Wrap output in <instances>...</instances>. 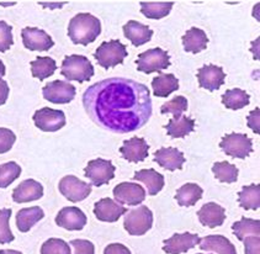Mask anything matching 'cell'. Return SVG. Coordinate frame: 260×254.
Segmentation results:
<instances>
[{
	"instance_id": "11",
	"label": "cell",
	"mask_w": 260,
	"mask_h": 254,
	"mask_svg": "<svg viewBox=\"0 0 260 254\" xmlns=\"http://www.w3.org/2000/svg\"><path fill=\"white\" fill-rule=\"evenodd\" d=\"M35 125L43 132H56L66 126V115L60 110L42 108L32 116Z\"/></svg>"
},
{
	"instance_id": "10",
	"label": "cell",
	"mask_w": 260,
	"mask_h": 254,
	"mask_svg": "<svg viewBox=\"0 0 260 254\" xmlns=\"http://www.w3.org/2000/svg\"><path fill=\"white\" fill-rule=\"evenodd\" d=\"M42 94L52 104H68L76 98L77 89L64 80H53L42 88Z\"/></svg>"
},
{
	"instance_id": "6",
	"label": "cell",
	"mask_w": 260,
	"mask_h": 254,
	"mask_svg": "<svg viewBox=\"0 0 260 254\" xmlns=\"http://www.w3.org/2000/svg\"><path fill=\"white\" fill-rule=\"evenodd\" d=\"M136 63H137L138 71L143 73L151 74L154 72L160 73L161 71L170 67V57L168 52L157 47L141 53Z\"/></svg>"
},
{
	"instance_id": "19",
	"label": "cell",
	"mask_w": 260,
	"mask_h": 254,
	"mask_svg": "<svg viewBox=\"0 0 260 254\" xmlns=\"http://www.w3.org/2000/svg\"><path fill=\"white\" fill-rule=\"evenodd\" d=\"M43 196V186L34 179H26L20 183L13 192V200L17 204L31 203Z\"/></svg>"
},
{
	"instance_id": "28",
	"label": "cell",
	"mask_w": 260,
	"mask_h": 254,
	"mask_svg": "<svg viewBox=\"0 0 260 254\" xmlns=\"http://www.w3.org/2000/svg\"><path fill=\"white\" fill-rule=\"evenodd\" d=\"M164 127L167 129V132H168L170 137L183 138L185 136L191 134L193 130H195V121L190 119V117L181 115L179 117L170 119L168 125Z\"/></svg>"
},
{
	"instance_id": "21",
	"label": "cell",
	"mask_w": 260,
	"mask_h": 254,
	"mask_svg": "<svg viewBox=\"0 0 260 254\" xmlns=\"http://www.w3.org/2000/svg\"><path fill=\"white\" fill-rule=\"evenodd\" d=\"M198 216L204 226L215 229L223 225L226 220V210L216 203H207L199 210Z\"/></svg>"
},
{
	"instance_id": "48",
	"label": "cell",
	"mask_w": 260,
	"mask_h": 254,
	"mask_svg": "<svg viewBox=\"0 0 260 254\" xmlns=\"http://www.w3.org/2000/svg\"><path fill=\"white\" fill-rule=\"evenodd\" d=\"M5 66H4V63L2 62V59H0V77H4L5 76Z\"/></svg>"
},
{
	"instance_id": "29",
	"label": "cell",
	"mask_w": 260,
	"mask_h": 254,
	"mask_svg": "<svg viewBox=\"0 0 260 254\" xmlns=\"http://www.w3.org/2000/svg\"><path fill=\"white\" fill-rule=\"evenodd\" d=\"M204 195V190L198 184L187 183L176 190L175 199L180 206H193Z\"/></svg>"
},
{
	"instance_id": "8",
	"label": "cell",
	"mask_w": 260,
	"mask_h": 254,
	"mask_svg": "<svg viewBox=\"0 0 260 254\" xmlns=\"http://www.w3.org/2000/svg\"><path fill=\"white\" fill-rule=\"evenodd\" d=\"M115 172L116 167L111 163V161L103 160V158L90 161L84 169L85 177L90 179L91 184L95 186L108 184L115 178Z\"/></svg>"
},
{
	"instance_id": "42",
	"label": "cell",
	"mask_w": 260,
	"mask_h": 254,
	"mask_svg": "<svg viewBox=\"0 0 260 254\" xmlns=\"http://www.w3.org/2000/svg\"><path fill=\"white\" fill-rule=\"evenodd\" d=\"M69 244L74 248L73 254H95L94 244L88 239H73Z\"/></svg>"
},
{
	"instance_id": "27",
	"label": "cell",
	"mask_w": 260,
	"mask_h": 254,
	"mask_svg": "<svg viewBox=\"0 0 260 254\" xmlns=\"http://www.w3.org/2000/svg\"><path fill=\"white\" fill-rule=\"evenodd\" d=\"M154 97L167 98L179 89V80L174 74H160L152 80Z\"/></svg>"
},
{
	"instance_id": "34",
	"label": "cell",
	"mask_w": 260,
	"mask_h": 254,
	"mask_svg": "<svg viewBox=\"0 0 260 254\" xmlns=\"http://www.w3.org/2000/svg\"><path fill=\"white\" fill-rule=\"evenodd\" d=\"M232 230L239 241H243L248 236L260 235V221L253 218L242 217L241 221L235 222L232 225Z\"/></svg>"
},
{
	"instance_id": "16",
	"label": "cell",
	"mask_w": 260,
	"mask_h": 254,
	"mask_svg": "<svg viewBox=\"0 0 260 254\" xmlns=\"http://www.w3.org/2000/svg\"><path fill=\"white\" fill-rule=\"evenodd\" d=\"M200 242L199 235L193 233H175L172 237L164 241L163 250L168 254L186 253L191 248L196 247Z\"/></svg>"
},
{
	"instance_id": "13",
	"label": "cell",
	"mask_w": 260,
	"mask_h": 254,
	"mask_svg": "<svg viewBox=\"0 0 260 254\" xmlns=\"http://www.w3.org/2000/svg\"><path fill=\"white\" fill-rule=\"evenodd\" d=\"M115 200L118 204L136 206L146 199V190L136 183H121L114 187Z\"/></svg>"
},
{
	"instance_id": "47",
	"label": "cell",
	"mask_w": 260,
	"mask_h": 254,
	"mask_svg": "<svg viewBox=\"0 0 260 254\" xmlns=\"http://www.w3.org/2000/svg\"><path fill=\"white\" fill-rule=\"evenodd\" d=\"M0 254H22L19 250H14V249H2L0 250Z\"/></svg>"
},
{
	"instance_id": "41",
	"label": "cell",
	"mask_w": 260,
	"mask_h": 254,
	"mask_svg": "<svg viewBox=\"0 0 260 254\" xmlns=\"http://www.w3.org/2000/svg\"><path fill=\"white\" fill-rule=\"evenodd\" d=\"M15 141L16 136L11 130L0 127V154H4L10 151Z\"/></svg>"
},
{
	"instance_id": "33",
	"label": "cell",
	"mask_w": 260,
	"mask_h": 254,
	"mask_svg": "<svg viewBox=\"0 0 260 254\" xmlns=\"http://www.w3.org/2000/svg\"><path fill=\"white\" fill-rule=\"evenodd\" d=\"M239 205L245 210H258L260 207V185L243 186L238 193Z\"/></svg>"
},
{
	"instance_id": "4",
	"label": "cell",
	"mask_w": 260,
	"mask_h": 254,
	"mask_svg": "<svg viewBox=\"0 0 260 254\" xmlns=\"http://www.w3.org/2000/svg\"><path fill=\"white\" fill-rule=\"evenodd\" d=\"M127 56H128V52H127L126 46L121 43L120 40L103 42L94 53L98 65L105 69L122 65Z\"/></svg>"
},
{
	"instance_id": "15",
	"label": "cell",
	"mask_w": 260,
	"mask_h": 254,
	"mask_svg": "<svg viewBox=\"0 0 260 254\" xmlns=\"http://www.w3.org/2000/svg\"><path fill=\"white\" fill-rule=\"evenodd\" d=\"M198 79L201 88L215 91L224 84L226 74H224L223 69L215 65L204 66V67L199 68Z\"/></svg>"
},
{
	"instance_id": "44",
	"label": "cell",
	"mask_w": 260,
	"mask_h": 254,
	"mask_svg": "<svg viewBox=\"0 0 260 254\" xmlns=\"http://www.w3.org/2000/svg\"><path fill=\"white\" fill-rule=\"evenodd\" d=\"M259 112H260L259 108H256L255 110L250 111L249 116L247 117L248 126H249L256 135L260 134V129H259V125H260V117L259 116L260 115H259Z\"/></svg>"
},
{
	"instance_id": "14",
	"label": "cell",
	"mask_w": 260,
	"mask_h": 254,
	"mask_svg": "<svg viewBox=\"0 0 260 254\" xmlns=\"http://www.w3.org/2000/svg\"><path fill=\"white\" fill-rule=\"evenodd\" d=\"M86 221L88 218L85 213L76 206L63 207L56 216V224L68 231H82L85 227Z\"/></svg>"
},
{
	"instance_id": "32",
	"label": "cell",
	"mask_w": 260,
	"mask_h": 254,
	"mask_svg": "<svg viewBox=\"0 0 260 254\" xmlns=\"http://www.w3.org/2000/svg\"><path fill=\"white\" fill-rule=\"evenodd\" d=\"M250 97L242 89H230L222 95V104L230 110H241L249 105Z\"/></svg>"
},
{
	"instance_id": "18",
	"label": "cell",
	"mask_w": 260,
	"mask_h": 254,
	"mask_svg": "<svg viewBox=\"0 0 260 254\" xmlns=\"http://www.w3.org/2000/svg\"><path fill=\"white\" fill-rule=\"evenodd\" d=\"M126 212V207L110 198L101 199L94 206V215L98 220L103 222H116Z\"/></svg>"
},
{
	"instance_id": "43",
	"label": "cell",
	"mask_w": 260,
	"mask_h": 254,
	"mask_svg": "<svg viewBox=\"0 0 260 254\" xmlns=\"http://www.w3.org/2000/svg\"><path fill=\"white\" fill-rule=\"evenodd\" d=\"M245 254H260L259 236H248L243 239Z\"/></svg>"
},
{
	"instance_id": "37",
	"label": "cell",
	"mask_w": 260,
	"mask_h": 254,
	"mask_svg": "<svg viewBox=\"0 0 260 254\" xmlns=\"http://www.w3.org/2000/svg\"><path fill=\"white\" fill-rule=\"evenodd\" d=\"M11 209L0 210V244L11 243L15 239L10 230V225H9Z\"/></svg>"
},
{
	"instance_id": "40",
	"label": "cell",
	"mask_w": 260,
	"mask_h": 254,
	"mask_svg": "<svg viewBox=\"0 0 260 254\" xmlns=\"http://www.w3.org/2000/svg\"><path fill=\"white\" fill-rule=\"evenodd\" d=\"M13 27L5 21H0V52H7L13 46Z\"/></svg>"
},
{
	"instance_id": "3",
	"label": "cell",
	"mask_w": 260,
	"mask_h": 254,
	"mask_svg": "<svg viewBox=\"0 0 260 254\" xmlns=\"http://www.w3.org/2000/svg\"><path fill=\"white\" fill-rule=\"evenodd\" d=\"M94 67L86 57L80 54L67 56L62 62L60 74L68 80H74L78 83H84L94 77Z\"/></svg>"
},
{
	"instance_id": "1",
	"label": "cell",
	"mask_w": 260,
	"mask_h": 254,
	"mask_svg": "<svg viewBox=\"0 0 260 254\" xmlns=\"http://www.w3.org/2000/svg\"><path fill=\"white\" fill-rule=\"evenodd\" d=\"M83 105L95 123L117 134L137 131L152 116L149 89L126 78H109L89 86Z\"/></svg>"
},
{
	"instance_id": "12",
	"label": "cell",
	"mask_w": 260,
	"mask_h": 254,
	"mask_svg": "<svg viewBox=\"0 0 260 254\" xmlns=\"http://www.w3.org/2000/svg\"><path fill=\"white\" fill-rule=\"evenodd\" d=\"M22 43L27 50L45 52L54 46L53 40L46 31L36 27H24L21 31Z\"/></svg>"
},
{
	"instance_id": "31",
	"label": "cell",
	"mask_w": 260,
	"mask_h": 254,
	"mask_svg": "<svg viewBox=\"0 0 260 254\" xmlns=\"http://www.w3.org/2000/svg\"><path fill=\"white\" fill-rule=\"evenodd\" d=\"M30 66L32 76L40 80L53 76L54 72L57 71L56 60L51 57H37L36 59L31 62Z\"/></svg>"
},
{
	"instance_id": "9",
	"label": "cell",
	"mask_w": 260,
	"mask_h": 254,
	"mask_svg": "<svg viewBox=\"0 0 260 254\" xmlns=\"http://www.w3.org/2000/svg\"><path fill=\"white\" fill-rule=\"evenodd\" d=\"M58 189L60 194L71 203H79L85 200L91 193V185L80 180L74 175H66L60 179Z\"/></svg>"
},
{
	"instance_id": "38",
	"label": "cell",
	"mask_w": 260,
	"mask_h": 254,
	"mask_svg": "<svg viewBox=\"0 0 260 254\" xmlns=\"http://www.w3.org/2000/svg\"><path fill=\"white\" fill-rule=\"evenodd\" d=\"M187 110V100L185 97H175L172 100L163 104L160 108L161 114H173L174 117H179L183 115L184 111Z\"/></svg>"
},
{
	"instance_id": "35",
	"label": "cell",
	"mask_w": 260,
	"mask_h": 254,
	"mask_svg": "<svg viewBox=\"0 0 260 254\" xmlns=\"http://www.w3.org/2000/svg\"><path fill=\"white\" fill-rule=\"evenodd\" d=\"M212 172L215 174V177L218 179L222 183L232 184L236 183L237 179H238V173L239 170L235 164H231L228 162H217V163L213 164Z\"/></svg>"
},
{
	"instance_id": "30",
	"label": "cell",
	"mask_w": 260,
	"mask_h": 254,
	"mask_svg": "<svg viewBox=\"0 0 260 254\" xmlns=\"http://www.w3.org/2000/svg\"><path fill=\"white\" fill-rule=\"evenodd\" d=\"M174 7L173 2H141V13L148 19L166 17Z\"/></svg>"
},
{
	"instance_id": "39",
	"label": "cell",
	"mask_w": 260,
	"mask_h": 254,
	"mask_svg": "<svg viewBox=\"0 0 260 254\" xmlns=\"http://www.w3.org/2000/svg\"><path fill=\"white\" fill-rule=\"evenodd\" d=\"M41 254H72L71 247L60 238H50L42 244Z\"/></svg>"
},
{
	"instance_id": "45",
	"label": "cell",
	"mask_w": 260,
	"mask_h": 254,
	"mask_svg": "<svg viewBox=\"0 0 260 254\" xmlns=\"http://www.w3.org/2000/svg\"><path fill=\"white\" fill-rule=\"evenodd\" d=\"M104 254H131V250L121 243H112L105 248Z\"/></svg>"
},
{
	"instance_id": "2",
	"label": "cell",
	"mask_w": 260,
	"mask_h": 254,
	"mask_svg": "<svg viewBox=\"0 0 260 254\" xmlns=\"http://www.w3.org/2000/svg\"><path fill=\"white\" fill-rule=\"evenodd\" d=\"M101 34V22L98 17L88 13L77 14L68 25V36L74 45L88 46Z\"/></svg>"
},
{
	"instance_id": "17",
	"label": "cell",
	"mask_w": 260,
	"mask_h": 254,
	"mask_svg": "<svg viewBox=\"0 0 260 254\" xmlns=\"http://www.w3.org/2000/svg\"><path fill=\"white\" fill-rule=\"evenodd\" d=\"M149 147L144 138L132 137L123 142V146L120 148V153L123 160L131 163H140L148 157Z\"/></svg>"
},
{
	"instance_id": "25",
	"label": "cell",
	"mask_w": 260,
	"mask_h": 254,
	"mask_svg": "<svg viewBox=\"0 0 260 254\" xmlns=\"http://www.w3.org/2000/svg\"><path fill=\"white\" fill-rule=\"evenodd\" d=\"M134 179L147 186L148 195H157L164 187V177L154 169H142L135 173Z\"/></svg>"
},
{
	"instance_id": "36",
	"label": "cell",
	"mask_w": 260,
	"mask_h": 254,
	"mask_svg": "<svg viewBox=\"0 0 260 254\" xmlns=\"http://www.w3.org/2000/svg\"><path fill=\"white\" fill-rule=\"evenodd\" d=\"M21 174V167L16 162H8L0 166V189H5Z\"/></svg>"
},
{
	"instance_id": "23",
	"label": "cell",
	"mask_w": 260,
	"mask_h": 254,
	"mask_svg": "<svg viewBox=\"0 0 260 254\" xmlns=\"http://www.w3.org/2000/svg\"><path fill=\"white\" fill-rule=\"evenodd\" d=\"M123 34H125L126 39H128L135 47H140V46H143L144 43L151 41L153 30H151L147 25L141 24V22L135 21V20H129L123 26Z\"/></svg>"
},
{
	"instance_id": "7",
	"label": "cell",
	"mask_w": 260,
	"mask_h": 254,
	"mask_svg": "<svg viewBox=\"0 0 260 254\" xmlns=\"http://www.w3.org/2000/svg\"><path fill=\"white\" fill-rule=\"evenodd\" d=\"M219 147L227 155L244 160L253 152V141L244 134H231L222 138Z\"/></svg>"
},
{
	"instance_id": "26",
	"label": "cell",
	"mask_w": 260,
	"mask_h": 254,
	"mask_svg": "<svg viewBox=\"0 0 260 254\" xmlns=\"http://www.w3.org/2000/svg\"><path fill=\"white\" fill-rule=\"evenodd\" d=\"M207 43H209V37L201 28L191 27L183 36L184 50L186 52H191V53L196 54L206 50Z\"/></svg>"
},
{
	"instance_id": "46",
	"label": "cell",
	"mask_w": 260,
	"mask_h": 254,
	"mask_svg": "<svg viewBox=\"0 0 260 254\" xmlns=\"http://www.w3.org/2000/svg\"><path fill=\"white\" fill-rule=\"evenodd\" d=\"M9 91H10V89H9L8 83L5 82L4 79H2V78H0V106L4 105V104L7 103L8 97H9Z\"/></svg>"
},
{
	"instance_id": "20",
	"label": "cell",
	"mask_w": 260,
	"mask_h": 254,
	"mask_svg": "<svg viewBox=\"0 0 260 254\" xmlns=\"http://www.w3.org/2000/svg\"><path fill=\"white\" fill-rule=\"evenodd\" d=\"M154 162L164 169H168L170 172H174L176 169L183 168L185 163V157L183 152L173 147H163L154 153Z\"/></svg>"
},
{
	"instance_id": "22",
	"label": "cell",
	"mask_w": 260,
	"mask_h": 254,
	"mask_svg": "<svg viewBox=\"0 0 260 254\" xmlns=\"http://www.w3.org/2000/svg\"><path fill=\"white\" fill-rule=\"evenodd\" d=\"M199 247L201 250L212 252L216 254H237L235 244L224 236L212 235L200 238Z\"/></svg>"
},
{
	"instance_id": "5",
	"label": "cell",
	"mask_w": 260,
	"mask_h": 254,
	"mask_svg": "<svg viewBox=\"0 0 260 254\" xmlns=\"http://www.w3.org/2000/svg\"><path fill=\"white\" fill-rule=\"evenodd\" d=\"M153 213L147 206H138L125 213L123 227L131 236H142L152 229Z\"/></svg>"
},
{
	"instance_id": "24",
	"label": "cell",
	"mask_w": 260,
	"mask_h": 254,
	"mask_svg": "<svg viewBox=\"0 0 260 254\" xmlns=\"http://www.w3.org/2000/svg\"><path fill=\"white\" fill-rule=\"evenodd\" d=\"M45 217V212L40 206L25 207L16 215V227L20 232H28L35 225Z\"/></svg>"
},
{
	"instance_id": "49",
	"label": "cell",
	"mask_w": 260,
	"mask_h": 254,
	"mask_svg": "<svg viewBox=\"0 0 260 254\" xmlns=\"http://www.w3.org/2000/svg\"><path fill=\"white\" fill-rule=\"evenodd\" d=\"M198 254H201V253H198Z\"/></svg>"
}]
</instances>
